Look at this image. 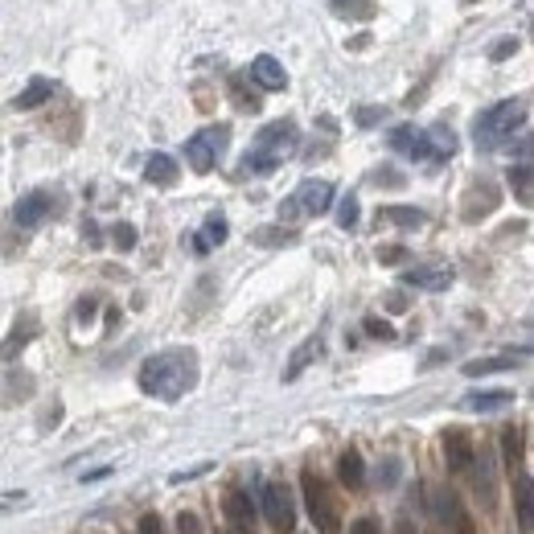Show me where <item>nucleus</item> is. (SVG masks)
Masks as SVG:
<instances>
[{
	"label": "nucleus",
	"mask_w": 534,
	"mask_h": 534,
	"mask_svg": "<svg viewBox=\"0 0 534 534\" xmlns=\"http://www.w3.org/2000/svg\"><path fill=\"white\" fill-rule=\"evenodd\" d=\"M33 333H38V320H33V312H30V317H25V325L17 320V329H13V333H9V341L0 346V358H4V362H13L21 350H25V346H30V337H33Z\"/></svg>",
	"instance_id": "nucleus-23"
},
{
	"label": "nucleus",
	"mask_w": 534,
	"mask_h": 534,
	"mask_svg": "<svg viewBox=\"0 0 534 534\" xmlns=\"http://www.w3.org/2000/svg\"><path fill=\"white\" fill-rule=\"evenodd\" d=\"M374 181H387V185H403V177H398L395 169H382V173L374 177Z\"/></svg>",
	"instance_id": "nucleus-45"
},
{
	"label": "nucleus",
	"mask_w": 534,
	"mask_h": 534,
	"mask_svg": "<svg viewBox=\"0 0 534 534\" xmlns=\"http://www.w3.org/2000/svg\"><path fill=\"white\" fill-rule=\"evenodd\" d=\"M514 497H518V526L530 534V526H534V489H530V477H518Z\"/></svg>",
	"instance_id": "nucleus-24"
},
{
	"label": "nucleus",
	"mask_w": 534,
	"mask_h": 534,
	"mask_svg": "<svg viewBox=\"0 0 534 534\" xmlns=\"http://www.w3.org/2000/svg\"><path fill=\"white\" fill-rule=\"evenodd\" d=\"M292 202H296V210L301 214H325L333 206V185L309 177V181H301V189L292 194Z\"/></svg>",
	"instance_id": "nucleus-8"
},
{
	"label": "nucleus",
	"mask_w": 534,
	"mask_h": 534,
	"mask_svg": "<svg viewBox=\"0 0 534 534\" xmlns=\"http://www.w3.org/2000/svg\"><path fill=\"white\" fill-rule=\"evenodd\" d=\"M497 197L502 194H497L494 181H477L465 197V214H460V218H465V223H481L489 210H497Z\"/></svg>",
	"instance_id": "nucleus-11"
},
{
	"label": "nucleus",
	"mask_w": 534,
	"mask_h": 534,
	"mask_svg": "<svg viewBox=\"0 0 534 534\" xmlns=\"http://www.w3.org/2000/svg\"><path fill=\"white\" fill-rule=\"evenodd\" d=\"M350 534H382V526H379V518L374 514H362L358 522L350 526Z\"/></svg>",
	"instance_id": "nucleus-37"
},
{
	"label": "nucleus",
	"mask_w": 534,
	"mask_h": 534,
	"mask_svg": "<svg viewBox=\"0 0 534 534\" xmlns=\"http://www.w3.org/2000/svg\"><path fill=\"white\" fill-rule=\"evenodd\" d=\"M526 127V99H502V103H494L489 111H481L473 124V140L477 148H502L505 140L514 136V132H522Z\"/></svg>",
	"instance_id": "nucleus-3"
},
{
	"label": "nucleus",
	"mask_w": 534,
	"mask_h": 534,
	"mask_svg": "<svg viewBox=\"0 0 534 534\" xmlns=\"http://www.w3.org/2000/svg\"><path fill=\"white\" fill-rule=\"evenodd\" d=\"M226 234H231V226H226V218L218 210L210 214L202 223V231H197V239H194V251L197 255H206V251H214V247H223L226 243Z\"/></svg>",
	"instance_id": "nucleus-16"
},
{
	"label": "nucleus",
	"mask_w": 534,
	"mask_h": 534,
	"mask_svg": "<svg viewBox=\"0 0 534 534\" xmlns=\"http://www.w3.org/2000/svg\"><path fill=\"white\" fill-rule=\"evenodd\" d=\"M263 518H267V526H272L276 534L296 530V502H292L288 486H280V481H267V486H263Z\"/></svg>",
	"instance_id": "nucleus-6"
},
{
	"label": "nucleus",
	"mask_w": 534,
	"mask_h": 534,
	"mask_svg": "<svg viewBox=\"0 0 534 534\" xmlns=\"http://www.w3.org/2000/svg\"><path fill=\"white\" fill-rule=\"evenodd\" d=\"M317 358H320V337H304L301 346H296V354L288 358V366H284V382H296Z\"/></svg>",
	"instance_id": "nucleus-17"
},
{
	"label": "nucleus",
	"mask_w": 534,
	"mask_h": 534,
	"mask_svg": "<svg viewBox=\"0 0 534 534\" xmlns=\"http://www.w3.org/2000/svg\"><path fill=\"white\" fill-rule=\"evenodd\" d=\"M502 444H505V460L514 465V460L522 457V436H518L514 427H505V432H502Z\"/></svg>",
	"instance_id": "nucleus-32"
},
{
	"label": "nucleus",
	"mask_w": 534,
	"mask_h": 534,
	"mask_svg": "<svg viewBox=\"0 0 534 534\" xmlns=\"http://www.w3.org/2000/svg\"><path fill=\"white\" fill-rule=\"evenodd\" d=\"M473 457H477V448L473 440H468V432H460V427H452L444 436V460L452 473H465V468H473Z\"/></svg>",
	"instance_id": "nucleus-9"
},
{
	"label": "nucleus",
	"mask_w": 534,
	"mask_h": 534,
	"mask_svg": "<svg viewBox=\"0 0 534 534\" xmlns=\"http://www.w3.org/2000/svg\"><path fill=\"white\" fill-rule=\"evenodd\" d=\"M103 477H111V465H103V468H91V473H83V486H87V481H103Z\"/></svg>",
	"instance_id": "nucleus-43"
},
{
	"label": "nucleus",
	"mask_w": 534,
	"mask_h": 534,
	"mask_svg": "<svg viewBox=\"0 0 534 534\" xmlns=\"http://www.w3.org/2000/svg\"><path fill=\"white\" fill-rule=\"evenodd\" d=\"M510 54H518V38H497L494 49H489V58H494V62H505Z\"/></svg>",
	"instance_id": "nucleus-33"
},
{
	"label": "nucleus",
	"mask_w": 534,
	"mask_h": 534,
	"mask_svg": "<svg viewBox=\"0 0 534 534\" xmlns=\"http://www.w3.org/2000/svg\"><path fill=\"white\" fill-rule=\"evenodd\" d=\"M411 144H416V127H411V124H403V127H395V132H390V148H395V153L407 156Z\"/></svg>",
	"instance_id": "nucleus-31"
},
{
	"label": "nucleus",
	"mask_w": 534,
	"mask_h": 534,
	"mask_svg": "<svg viewBox=\"0 0 534 534\" xmlns=\"http://www.w3.org/2000/svg\"><path fill=\"white\" fill-rule=\"evenodd\" d=\"M197 387V354L185 346V350H161L140 366V390L153 398H165L177 403L181 395Z\"/></svg>",
	"instance_id": "nucleus-1"
},
{
	"label": "nucleus",
	"mask_w": 534,
	"mask_h": 534,
	"mask_svg": "<svg viewBox=\"0 0 534 534\" xmlns=\"http://www.w3.org/2000/svg\"><path fill=\"white\" fill-rule=\"evenodd\" d=\"M337 477H341V486H350V489L366 486V460H362V452L346 448V452L337 457Z\"/></svg>",
	"instance_id": "nucleus-19"
},
{
	"label": "nucleus",
	"mask_w": 534,
	"mask_h": 534,
	"mask_svg": "<svg viewBox=\"0 0 534 534\" xmlns=\"http://www.w3.org/2000/svg\"><path fill=\"white\" fill-rule=\"evenodd\" d=\"M329 9L346 21H370L374 13H379L374 9V0H329Z\"/></svg>",
	"instance_id": "nucleus-26"
},
{
	"label": "nucleus",
	"mask_w": 534,
	"mask_h": 534,
	"mask_svg": "<svg viewBox=\"0 0 534 534\" xmlns=\"http://www.w3.org/2000/svg\"><path fill=\"white\" fill-rule=\"evenodd\" d=\"M231 95H234V103L243 107V111H259V87H255L247 74L231 78Z\"/></svg>",
	"instance_id": "nucleus-25"
},
{
	"label": "nucleus",
	"mask_w": 534,
	"mask_h": 534,
	"mask_svg": "<svg viewBox=\"0 0 534 534\" xmlns=\"http://www.w3.org/2000/svg\"><path fill=\"white\" fill-rule=\"evenodd\" d=\"M514 403V390H473V395L460 398L465 411H502Z\"/></svg>",
	"instance_id": "nucleus-18"
},
{
	"label": "nucleus",
	"mask_w": 534,
	"mask_h": 534,
	"mask_svg": "<svg viewBox=\"0 0 534 534\" xmlns=\"http://www.w3.org/2000/svg\"><path fill=\"white\" fill-rule=\"evenodd\" d=\"M251 83L259 91H284L288 87V74H284V66L272 58V54H259V58L251 62Z\"/></svg>",
	"instance_id": "nucleus-13"
},
{
	"label": "nucleus",
	"mask_w": 534,
	"mask_h": 534,
	"mask_svg": "<svg viewBox=\"0 0 534 534\" xmlns=\"http://www.w3.org/2000/svg\"><path fill=\"white\" fill-rule=\"evenodd\" d=\"M177 534H202V522H197V514L181 510V514H177Z\"/></svg>",
	"instance_id": "nucleus-36"
},
{
	"label": "nucleus",
	"mask_w": 534,
	"mask_h": 534,
	"mask_svg": "<svg viewBox=\"0 0 534 534\" xmlns=\"http://www.w3.org/2000/svg\"><path fill=\"white\" fill-rule=\"evenodd\" d=\"M395 534H419V530H416V522L403 514V518H395Z\"/></svg>",
	"instance_id": "nucleus-42"
},
{
	"label": "nucleus",
	"mask_w": 534,
	"mask_h": 534,
	"mask_svg": "<svg viewBox=\"0 0 534 534\" xmlns=\"http://www.w3.org/2000/svg\"><path fill=\"white\" fill-rule=\"evenodd\" d=\"M54 91H58L54 87V78H33L30 87L13 99V107H17V111H33V107H41L46 99H54Z\"/></svg>",
	"instance_id": "nucleus-22"
},
{
	"label": "nucleus",
	"mask_w": 534,
	"mask_h": 534,
	"mask_svg": "<svg viewBox=\"0 0 534 534\" xmlns=\"http://www.w3.org/2000/svg\"><path fill=\"white\" fill-rule=\"evenodd\" d=\"M452 267H411L407 276H403V284L407 288H424V292H444L448 284H452Z\"/></svg>",
	"instance_id": "nucleus-15"
},
{
	"label": "nucleus",
	"mask_w": 534,
	"mask_h": 534,
	"mask_svg": "<svg viewBox=\"0 0 534 534\" xmlns=\"http://www.w3.org/2000/svg\"><path fill=\"white\" fill-rule=\"evenodd\" d=\"M140 534H165V530H161V518L144 514V518H140Z\"/></svg>",
	"instance_id": "nucleus-41"
},
{
	"label": "nucleus",
	"mask_w": 534,
	"mask_h": 534,
	"mask_svg": "<svg viewBox=\"0 0 534 534\" xmlns=\"http://www.w3.org/2000/svg\"><path fill=\"white\" fill-rule=\"evenodd\" d=\"M530 350H518V354H494V358H473L465 362V374L468 379H481V374H502V370H514L526 362Z\"/></svg>",
	"instance_id": "nucleus-14"
},
{
	"label": "nucleus",
	"mask_w": 534,
	"mask_h": 534,
	"mask_svg": "<svg viewBox=\"0 0 534 534\" xmlns=\"http://www.w3.org/2000/svg\"><path fill=\"white\" fill-rule=\"evenodd\" d=\"M403 259H407V247H379V263H387V267H395Z\"/></svg>",
	"instance_id": "nucleus-39"
},
{
	"label": "nucleus",
	"mask_w": 534,
	"mask_h": 534,
	"mask_svg": "<svg viewBox=\"0 0 534 534\" xmlns=\"http://www.w3.org/2000/svg\"><path fill=\"white\" fill-rule=\"evenodd\" d=\"M358 214H362L358 197L346 194V197H341V206H337V226H341V231H354V226H358Z\"/></svg>",
	"instance_id": "nucleus-29"
},
{
	"label": "nucleus",
	"mask_w": 534,
	"mask_h": 534,
	"mask_svg": "<svg viewBox=\"0 0 534 534\" xmlns=\"http://www.w3.org/2000/svg\"><path fill=\"white\" fill-rule=\"evenodd\" d=\"M210 473V465H194V468H181V473L169 477V486H185V481H194V477H206Z\"/></svg>",
	"instance_id": "nucleus-38"
},
{
	"label": "nucleus",
	"mask_w": 534,
	"mask_h": 534,
	"mask_svg": "<svg viewBox=\"0 0 534 534\" xmlns=\"http://www.w3.org/2000/svg\"><path fill=\"white\" fill-rule=\"evenodd\" d=\"M510 185H514L518 202L530 206V161H518V165H510Z\"/></svg>",
	"instance_id": "nucleus-28"
},
{
	"label": "nucleus",
	"mask_w": 534,
	"mask_h": 534,
	"mask_svg": "<svg viewBox=\"0 0 534 534\" xmlns=\"http://www.w3.org/2000/svg\"><path fill=\"white\" fill-rule=\"evenodd\" d=\"M255 243L259 247H288L296 243V231H288V226H263V231H255Z\"/></svg>",
	"instance_id": "nucleus-27"
},
{
	"label": "nucleus",
	"mask_w": 534,
	"mask_h": 534,
	"mask_svg": "<svg viewBox=\"0 0 534 534\" xmlns=\"http://www.w3.org/2000/svg\"><path fill=\"white\" fill-rule=\"evenodd\" d=\"M111 243H116L119 251H132V247H136V226H132V223H116V226H111Z\"/></svg>",
	"instance_id": "nucleus-30"
},
{
	"label": "nucleus",
	"mask_w": 534,
	"mask_h": 534,
	"mask_svg": "<svg viewBox=\"0 0 534 534\" xmlns=\"http://www.w3.org/2000/svg\"><path fill=\"white\" fill-rule=\"evenodd\" d=\"M226 144H231V127L210 124V127H202V132H194V136L185 140V161H189L194 173H210V169L218 165V156L226 153Z\"/></svg>",
	"instance_id": "nucleus-5"
},
{
	"label": "nucleus",
	"mask_w": 534,
	"mask_h": 534,
	"mask_svg": "<svg viewBox=\"0 0 534 534\" xmlns=\"http://www.w3.org/2000/svg\"><path fill=\"white\" fill-rule=\"evenodd\" d=\"M296 144H301V132H296L292 119H276V124L259 127L251 153L243 156V173H272L296 153Z\"/></svg>",
	"instance_id": "nucleus-2"
},
{
	"label": "nucleus",
	"mask_w": 534,
	"mask_h": 534,
	"mask_svg": "<svg viewBox=\"0 0 534 534\" xmlns=\"http://www.w3.org/2000/svg\"><path fill=\"white\" fill-rule=\"evenodd\" d=\"M366 333H370V337H382V341L395 337V329H390L382 317H366Z\"/></svg>",
	"instance_id": "nucleus-35"
},
{
	"label": "nucleus",
	"mask_w": 534,
	"mask_h": 534,
	"mask_svg": "<svg viewBox=\"0 0 534 534\" xmlns=\"http://www.w3.org/2000/svg\"><path fill=\"white\" fill-rule=\"evenodd\" d=\"M379 223L403 226V231H419V226L427 223V214L416 210V206H382V210H379Z\"/></svg>",
	"instance_id": "nucleus-20"
},
{
	"label": "nucleus",
	"mask_w": 534,
	"mask_h": 534,
	"mask_svg": "<svg viewBox=\"0 0 534 534\" xmlns=\"http://www.w3.org/2000/svg\"><path fill=\"white\" fill-rule=\"evenodd\" d=\"M144 177H148L153 185H173L177 177H181V169H177V161H173L169 153H153V156L144 161Z\"/></svg>",
	"instance_id": "nucleus-21"
},
{
	"label": "nucleus",
	"mask_w": 534,
	"mask_h": 534,
	"mask_svg": "<svg viewBox=\"0 0 534 534\" xmlns=\"http://www.w3.org/2000/svg\"><path fill=\"white\" fill-rule=\"evenodd\" d=\"M379 481H382V486H395V481H398V460L395 457H390L387 465H379Z\"/></svg>",
	"instance_id": "nucleus-40"
},
{
	"label": "nucleus",
	"mask_w": 534,
	"mask_h": 534,
	"mask_svg": "<svg viewBox=\"0 0 534 534\" xmlns=\"http://www.w3.org/2000/svg\"><path fill=\"white\" fill-rule=\"evenodd\" d=\"M424 148H427V165H444L448 156L457 153V132L448 124H432L424 132Z\"/></svg>",
	"instance_id": "nucleus-10"
},
{
	"label": "nucleus",
	"mask_w": 534,
	"mask_h": 534,
	"mask_svg": "<svg viewBox=\"0 0 534 534\" xmlns=\"http://www.w3.org/2000/svg\"><path fill=\"white\" fill-rule=\"evenodd\" d=\"M301 486H304V505H309L317 534H341V510H337V497H333V489L325 486V481H320L312 468H304Z\"/></svg>",
	"instance_id": "nucleus-4"
},
{
	"label": "nucleus",
	"mask_w": 534,
	"mask_h": 534,
	"mask_svg": "<svg viewBox=\"0 0 534 534\" xmlns=\"http://www.w3.org/2000/svg\"><path fill=\"white\" fill-rule=\"evenodd\" d=\"M223 514L226 522L234 526V530H251L255 526V502L247 489H231V494L223 497Z\"/></svg>",
	"instance_id": "nucleus-12"
},
{
	"label": "nucleus",
	"mask_w": 534,
	"mask_h": 534,
	"mask_svg": "<svg viewBox=\"0 0 534 534\" xmlns=\"http://www.w3.org/2000/svg\"><path fill=\"white\" fill-rule=\"evenodd\" d=\"M387 119V107H358V124L362 127H374Z\"/></svg>",
	"instance_id": "nucleus-34"
},
{
	"label": "nucleus",
	"mask_w": 534,
	"mask_h": 534,
	"mask_svg": "<svg viewBox=\"0 0 534 534\" xmlns=\"http://www.w3.org/2000/svg\"><path fill=\"white\" fill-rule=\"evenodd\" d=\"M460 534H473V530H468V526H460Z\"/></svg>",
	"instance_id": "nucleus-46"
},
{
	"label": "nucleus",
	"mask_w": 534,
	"mask_h": 534,
	"mask_svg": "<svg viewBox=\"0 0 534 534\" xmlns=\"http://www.w3.org/2000/svg\"><path fill=\"white\" fill-rule=\"evenodd\" d=\"M387 304H390L395 312H403V309H407V296H403V292H390V296H387Z\"/></svg>",
	"instance_id": "nucleus-44"
},
{
	"label": "nucleus",
	"mask_w": 534,
	"mask_h": 534,
	"mask_svg": "<svg viewBox=\"0 0 534 534\" xmlns=\"http://www.w3.org/2000/svg\"><path fill=\"white\" fill-rule=\"evenodd\" d=\"M49 210H54V197H49L46 189H33V194H25L13 206V223H17L21 231H33V226H41L49 218Z\"/></svg>",
	"instance_id": "nucleus-7"
}]
</instances>
